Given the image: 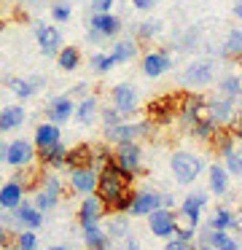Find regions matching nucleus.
Segmentation results:
<instances>
[{
  "mask_svg": "<svg viewBox=\"0 0 242 250\" xmlns=\"http://www.w3.org/2000/svg\"><path fill=\"white\" fill-rule=\"evenodd\" d=\"M134 178H137V175L121 169L116 162L105 164V167L100 169V180H97V194L94 196H100V202L108 207V212H110L113 205H116L127 191H132Z\"/></svg>",
  "mask_w": 242,
  "mask_h": 250,
  "instance_id": "1",
  "label": "nucleus"
},
{
  "mask_svg": "<svg viewBox=\"0 0 242 250\" xmlns=\"http://www.w3.org/2000/svg\"><path fill=\"white\" fill-rule=\"evenodd\" d=\"M207 116V97L199 92H183L177 94V124L191 132L199 121Z\"/></svg>",
  "mask_w": 242,
  "mask_h": 250,
  "instance_id": "2",
  "label": "nucleus"
},
{
  "mask_svg": "<svg viewBox=\"0 0 242 250\" xmlns=\"http://www.w3.org/2000/svg\"><path fill=\"white\" fill-rule=\"evenodd\" d=\"M170 169H172V178L180 186H191L204 172V162L194 151H175L170 159Z\"/></svg>",
  "mask_w": 242,
  "mask_h": 250,
  "instance_id": "3",
  "label": "nucleus"
},
{
  "mask_svg": "<svg viewBox=\"0 0 242 250\" xmlns=\"http://www.w3.org/2000/svg\"><path fill=\"white\" fill-rule=\"evenodd\" d=\"M207 202H210L207 191H191V194H186V199L180 202V210H177V226L199 229L202 210L207 207Z\"/></svg>",
  "mask_w": 242,
  "mask_h": 250,
  "instance_id": "4",
  "label": "nucleus"
},
{
  "mask_svg": "<svg viewBox=\"0 0 242 250\" xmlns=\"http://www.w3.org/2000/svg\"><path fill=\"white\" fill-rule=\"evenodd\" d=\"M145 119L154 126H170L177 121V94H161V97H154L145 108Z\"/></svg>",
  "mask_w": 242,
  "mask_h": 250,
  "instance_id": "5",
  "label": "nucleus"
},
{
  "mask_svg": "<svg viewBox=\"0 0 242 250\" xmlns=\"http://www.w3.org/2000/svg\"><path fill=\"white\" fill-rule=\"evenodd\" d=\"M207 116L220 126V129H234V126L240 124V108H237V103L220 97V94L207 97Z\"/></svg>",
  "mask_w": 242,
  "mask_h": 250,
  "instance_id": "6",
  "label": "nucleus"
},
{
  "mask_svg": "<svg viewBox=\"0 0 242 250\" xmlns=\"http://www.w3.org/2000/svg\"><path fill=\"white\" fill-rule=\"evenodd\" d=\"M124 30V22L116 14H91L89 19V41L91 43H100L105 38H116Z\"/></svg>",
  "mask_w": 242,
  "mask_h": 250,
  "instance_id": "7",
  "label": "nucleus"
},
{
  "mask_svg": "<svg viewBox=\"0 0 242 250\" xmlns=\"http://www.w3.org/2000/svg\"><path fill=\"white\" fill-rule=\"evenodd\" d=\"M110 105L118 110V113L127 119V116H132V113H137V108H140V94H137V89L132 86V83H116V86L110 89Z\"/></svg>",
  "mask_w": 242,
  "mask_h": 250,
  "instance_id": "8",
  "label": "nucleus"
},
{
  "mask_svg": "<svg viewBox=\"0 0 242 250\" xmlns=\"http://www.w3.org/2000/svg\"><path fill=\"white\" fill-rule=\"evenodd\" d=\"M97 180H100V172L94 167H78V169H70L67 188L86 199V196L97 194Z\"/></svg>",
  "mask_w": 242,
  "mask_h": 250,
  "instance_id": "9",
  "label": "nucleus"
},
{
  "mask_svg": "<svg viewBox=\"0 0 242 250\" xmlns=\"http://www.w3.org/2000/svg\"><path fill=\"white\" fill-rule=\"evenodd\" d=\"M113 162L121 169L132 175H140L143 169V146L140 143H121V146H113Z\"/></svg>",
  "mask_w": 242,
  "mask_h": 250,
  "instance_id": "10",
  "label": "nucleus"
},
{
  "mask_svg": "<svg viewBox=\"0 0 242 250\" xmlns=\"http://www.w3.org/2000/svg\"><path fill=\"white\" fill-rule=\"evenodd\" d=\"M35 41H38V49H41L46 57H57L59 51L65 49V43H62V33H59L57 24L35 22Z\"/></svg>",
  "mask_w": 242,
  "mask_h": 250,
  "instance_id": "11",
  "label": "nucleus"
},
{
  "mask_svg": "<svg viewBox=\"0 0 242 250\" xmlns=\"http://www.w3.org/2000/svg\"><path fill=\"white\" fill-rule=\"evenodd\" d=\"M148 229H151V234L154 237H159V239H175V234H177V212L175 210H156L154 215H148Z\"/></svg>",
  "mask_w": 242,
  "mask_h": 250,
  "instance_id": "12",
  "label": "nucleus"
},
{
  "mask_svg": "<svg viewBox=\"0 0 242 250\" xmlns=\"http://www.w3.org/2000/svg\"><path fill=\"white\" fill-rule=\"evenodd\" d=\"M215 78V62L213 60H197L180 73V83L186 86H207Z\"/></svg>",
  "mask_w": 242,
  "mask_h": 250,
  "instance_id": "13",
  "label": "nucleus"
},
{
  "mask_svg": "<svg viewBox=\"0 0 242 250\" xmlns=\"http://www.w3.org/2000/svg\"><path fill=\"white\" fill-rule=\"evenodd\" d=\"M43 110H46V121H48V124L62 126V124H67V121L75 116V100H70L67 94H57V97L48 100V105Z\"/></svg>",
  "mask_w": 242,
  "mask_h": 250,
  "instance_id": "14",
  "label": "nucleus"
},
{
  "mask_svg": "<svg viewBox=\"0 0 242 250\" xmlns=\"http://www.w3.org/2000/svg\"><path fill=\"white\" fill-rule=\"evenodd\" d=\"M108 215V207L100 202V196H86L78 205V226L89 229V226H102V218Z\"/></svg>",
  "mask_w": 242,
  "mask_h": 250,
  "instance_id": "15",
  "label": "nucleus"
},
{
  "mask_svg": "<svg viewBox=\"0 0 242 250\" xmlns=\"http://www.w3.org/2000/svg\"><path fill=\"white\" fill-rule=\"evenodd\" d=\"M170 67H172V57H170V51H164V49L145 51L143 60H140V70L148 78H161Z\"/></svg>",
  "mask_w": 242,
  "mask_h": 250,
  "instance_id": "16",
  "label": "nucleus"
},
{
  "mask_svg": "<svg viewBox=\"0 0 242 250\" xmlns=\"http://www.w3.org/2000/svg\"><path fill=\"white\" fill-rule=\"evenodd\" d=\"M35 146H32V140H24V137H16V140L8 143V159H5V164L14 169H24L32 164V159H35Z\"/></svg>",
  "mask_w": 242,
  "mask_h": 250,
  "instance_id": "17",
  "label": "nucleus"
},
{
  "mask_svg": "<svg viewBox=\"0 0 242 250\" xmlns=\"http://www.w3.org/2000/svg\"><path fill=\"white\" fill-rule=\"evenodd\" d=\"M156 210H161V194L159 191H154V188H137L134 191V202H132L129 215L148 218V215H154Z\"/></svg>",
  "mask_w": 242,
  "mask_h": 250,
  "instance_id": "18",
  "label": "nucleus"
},
{
  "mask_svg": "<svg viewBox=\"0 0 242 250\" xmlns=\"http://www.w3.org/2000/svg\"><path fill=\"white\" fill-rule=\"evenodd\" d=\"M199 248H213V250H242L240 242H237V237H231V234H226V231H213V229H207V226L199 231Z\"/></svg>",
  "mask_w": 242,
  "mask_h": 250,
  "instance_id": "19",
  "label": "nucleus"
},
{
  "mask_svg": "<svg viewBox=\"0 0 242 250\" xmlns=\"http://www.w3.org/2000/svg\"><path fill=\"white\" fill-rule=\"evenodd\" d=\"M102 135H105L108 146H121V143H137L140 140V129L132 121H124V124L113 126V129H102Z\"/></svg>",
  "mask_w": 242,
  "mask_h": 250,
  "instance_id": "20",
  "label": "nucleus"
},
{
  "mask_svg": "<svg viewBox=\"0 0 242 250\" xmlns=\"http://www.w3.org/2000/svg\"><path fill=\"white\" fill-rule=\"evenodd\" d=\"M38 159H41L43 169H67V146L65 143H57V146L46 148V151H38Z\"/></svg>",
  "mask_w": 242,
  "mask_h": 250,
  "instance_id": "21",
  "label": "nucleus"
},
{
  "mask_svg": "<svg viewBox=\"0 0 242 250\" xmlns=\"http://www.w3.org/2000/svg\"><path fill=\"white\" fill-rule=\"evenodd\" d=\"M24 194L27 191L22 188L16 180H5L3 186H0V207L8 212H16L22 207V202H24Z\"/></svg>",
  "mask_w": 242,
  "mask_h": 250,
  "instance_id": "22",
  "label": "nucleus"
},
{
  "mask_svg": "<svg viewBox=\"0 0 242 250\" xmlns=\"http://www.w3.org/2000/svg\"><path fill=\"white\" fill-rule=\"evenodd\" d=\"M100 97H97V94H89V97H84V100H78V103H75V116L73 119L78 121L81 126H91L94 124V119L97 116H100Z\"/></svg>",
  "mask_w": 242,
  "mask_h": 250,
  "instance_id": "23",
  "label": "nucleus"
},
{
  "mask_svg": "<svg viewBox=\"0 0 242 250\" xmlns=\"http://www.w3.org/2000/svg\"><path fill=\"white\" fill-rule=\"evenodd\" d=\"M57 143H62V129L57 124H48V121L35 124V140H32L35 151H46V148L57 146Z\"/></svg>",
  "mask_w": 242,
  "mask_h": 250,
  "instance_id": "24",
  "label": "nucleus"
},
{
  "mask_svg": "<svg viewBox=\"0 0 242 250\" xmlns=\"http://www.w3.org/2000/svg\"><path fill=\"white\" fill-rule=\"evenodd\" d=\"M229 178L231 175L226 172L223 164H210L207 167V188H210V194H215V196L229 194Z\"/></svg>",
  "mask_w": 242,
  "mask_h": 250,
  "instance_id": "25",
  "label": "nucleus"
},
{
  "mask_svg": "<svg viewBox=\"0 0 242 250\" xmlns=\"http://www.w3.org/2000/svg\"><path fill=\"white\" fill-rule=\"evenodd\" d=\"M207 229L231 234V231H237V229H240V218H237V212L229 210V207H218V210H215V215L207 221Z\"/></svg>",
  "mask_w": 242,
  "mask_h": 250,
  "instance_id": "26",
  "label": "nucleus"
},
{
  "mask_svg": "<svg viewBox=\"0 0 242 250\" xmlns=\"http://www.w3.org/2000/svg\"><path fill=\"white\" fill-rule=\"evenodd\" d=\"M218 94L226 100H231V103L242 100V78L237 76V73H223V76L218 78Z\"/></svg>",
  "mask_w": 242,
  "mask_h": 250,
  "instance_id": "27",
  "label": "nucleus"
},
{
  "mask_svg": "<svg viewBox=\"0 0 242 250\" xmlns=\"http://www.w3.org/2000/svg\"><path fill=\"white\" fill-rule=\"evenodd\" d=\"M27 113L22 105H5L3 110H0V132H14L19 129L22 124H24Z\"/></svg>",
  "mask_w": 242,
  "mask_h": 250,
  "instance_id": "28",
  "label": "nucleus"
},
{
  "mask_svg": "<svg viewBox=\"0 0 242 250\" xmlns=\"http://www.w3.org/2000/svg\"><path fill=\"white\" fill-rule=\"evenodd\" d=\"M14 215H16V221L24 226V231H35V229L43 223V212L38 210L32 202H22V207L14 212Z\"/></svg>",
  "mask_w": 242,
  "mask_h": 250,
  "instance_id": "29",
  "label": "nucleus"
},
{
  "mask_svg": "<svg viewBox=\"0 0 242 250\" xmlns=\"http://www.w3.org/2000/svg\"><path fill=\"white\" fill-rule=\"evenodd\" d=\"M8 86L19 100H30V97H35L38 89L43 86V78L41 76H35V78H11Z\"/></svg>",
  "mask_w": 242,
  "mask_h": 250,
  "instance_id": "30",
  "label": "nucleus"
},
{
  "mask_svg": "<svg viewBox=\"0 0 242 250\" xmlns=\"http://www.w3.org/2000/svg\"><path fill=\"white\" fill-rule=\"evenodd\" d=\"M210 148H213L220 159H226L229 153H234L237 151V135H234V129H218V135L210 140Z\"/></svg>",
  "mask_w": 242,
  "mask_h": 250,
  "instance_id": "31",
  "label": "nucleus"
},
{
  "mask_svg": "<svg viewBox=\"0 0 242 250\" xmlns=\"http://www.w3.org/2000/svg\"><path fill=\"white\" fill-rule=\"evenodd\" d=\"M220 57H226V60H237L242 65V27L229 30L223 46H220Z\"/></svg>",
  "mask_w": 242,
  "mask_h": 250,
  "instance_id": "32",
  "label": "nucleus"
},
{
  "mask_svg": "<svg viewBox=\"0 0 242 250\" xmlns=\"http://www.w3.org/2000/svg\"><path fill=\"white\" fill-rule=\"evenodd\" d=\"M78 167H91V143H78L67 148V172Z\"/></svg>",
  "mask_w": 242,
  "mask_h": 250,
  "instance_id": "33",
  "label": "nucleus"
},
{
  "mask_svg": "<svg viewBox=\"0 0 242 250\" xmlns=\"http://www.w3.org/2000/svg\"><path fill=\"white\" fill-rule=\"evenodd\" d=\"M84 231V245L86 250H108L110 248V237L102 226H89V229H81Z\"/></svg>",
  "mask_w": 242,
  "mask_h": 250,
  "instance_id": "34",
  "label": "nucleus"
},
{
  "mask_svg": "<svg viewBox=\"0 0 242 250\" xmlns=\"http://www.w3.org/2000/svg\"><path fill=\"white\" fill-rule=\"evenodd\" d=\"M57 65H59V70L73 73L75 67L81 65V49L78 46H65V49L57 54Z\"/></svg>",
  "mask_w": 242,
  "mask_h": 250,
  "instance_id": "35",
  "label": "nucleus"
},
{
  "mask_svg": "<svg viewBox=\"0 0 242 250\" xmlns=\"http://www.w3.org/2000/svg\"><path fill=\"white\" fill-rule=\"evenodd\" d=\"M110 54L116 57L118 65H121V62H129L134 54H137V41H134V38H118L116 43H113Z\"/></svg>",
  "mask_w": 242,
  "mask_h": 250,
  "instance_id": "36",
  "label": "nucleus"
},
{
  "mask_svg": "<svg viewBox=\"0 0 242 250\" xmlns=\"http://www.w3.org/2000/svg\"><path fill=\"white\" fill-rule=\"evenodd\" d=\"M110 162H113V146H108V143H94V146H91V167L100 172V169Z\"/></svg>",
  "mask_w": 242,
  "mask_h": 250,
  "instance_id": "37",
  "label": "nucleus"
},
{
  "mask_svg": "<svg viewBox=\"0 0 242 250\" xmlns=\"http://www.w3.org/2000/svg\"><path fill=\"white\" fill-rule=\"evenodd\" d=\"M105 231H108V237H110V242L113 239H127L129 237V218L127 215H113L110 221H108Z\"/></svg>",
  "mask_w": 242,
  "mask_h": 250,
  "instance_id": "38",
  "label": "nucleus"
},
{
  "mask_svg": "<svg viewBox=\"0 0 242 250\" xmlns=\"http://www.w3.org/2000/svg\"><path fill=\"white\" fill-rule=\"evenodd\" d=\"M218 129H220V126L215 124V121L210 119V116H204V119L199 121V124L194 126V129H191V135L197 137V140H202V143H210L215 135H218Z\"/></svg>",
  "mask_w": 242,
  "mask_h": 250,
  "instance_id": "39",
  "label": "nucleus"
},
{
  "mask_svg": "<svg viewBox=\"0 0 242 250\" xmlns=\"http://www.w3.org/2000/svg\"><path fill=\"white\" fill-rule=\"evenodd\" d=\"M161 30H164L161 19H145V22H140L137 27H134V35H137L140 41H154L156 35H161Z\"/></svg>",
  "mask_w": 242,
  "mask_h": 250,
  "instance_id": "40",
  "label": "nucleus"
},
{
  "mask_svg": "<svg viewBox=\"0 0 242 250\" xmlns=\"http://www.w3.org/2000/svg\"><path fill=\"white\" fill-rule=\"evenodd\" d=\"M59 196H62V194H54V191L38 188V191H35V199H32V205H35L41 212H51L54 207L59 205Z\"/></svg>",
  "mask_w": 242,
  "mask_h": 250,
  "instance_id": "41",
  "label": "nucleus"
},
{
  "mask_svg": "<svg viewBox=\"0 0 242 250\" xmlns=\"http://www.w3.org/2000/svg\"><path fill=\"white\" fill-rule=\"evenodd\" d=\"M116 65H118L116 57H113V54H102V51H100V54H91V60H89V67L97 73V76H105V73H110Z\"/></svg>",
  "mask_w": 242,
  "mask_h": 250,
  "instance_id": "42",
  "label": "nucleus"
},
{
  "mask_svg": "<svg viewBox=\"0 0 242 250\" xmlns=\"http://www.w3.org/2000/svg\"><path fill=\"white\" fill-rule=\"evenodd\" d=\"M199 35H202V27L199 24H194V27H188L186 33L177 38V43H175V49H180V51H191L194 46H197V41H199Z\"/></svg>",
  "mask_w": 242,
  "mask_h": 250,
  "instance_id": "43",
  "label": "nucleus"
},
{
  "mask_svg": "<svg viewBox=\"0 0 242 250\" xmlns=\"http://www.w3.org/2000/svg\"><path fill=\"white\" fill-rule=\"evenodd\" d=\"M100 121H102V126H105V129H113V126L124 124L127 119H124V116L113 108V105H108V108H100Z\"/></svg>",
  "mask_w": 242,
  "mask_h": 250,
  "instance_id": "44",
  "label": "nucleus"
},
{
  "mask_svg": "<svg viewBox=\"0 0 242 250\" xmlns=\"http://www.w3.org/2000/svg\"><path fill=\"white\" fill-rule=\"evenodd\" d=\"M73 17V6H70L67 0H54L51 3V19L54 22H70Z\"/></svg>",
  "mask_w": 242,
  "mask_h": 250,
  "instance_id": "45",
  "label": "nucleus"
},
{
  "mask_svg": "<svg viewBox=\"0 0 242 250\" xmlns=\"http://www.w3.org/2000/svg\"><path fill=\"white\" fill-rule=\"evenodd\" d=\"M41 188H46V191H54V194H62V178H59L57 172H51V169H43V175H41Z\"/></svg>",
  "mask_w": 242,
  "mask_h": 250,
  "instance_id": "46",
  "label": "nucleus"
},
{
  "mask_svg": "<svg viewBox=\"0 0 242 250\" xmlns=\"http://www.w3.org/2000/svg\"><path fill=\"white\" fill-rule=\"evenodd\" d=\"M223 167H226V172H229V175H237V178H240V175H242V151H240V148L223 159Z\"/></svg>",
  "mask_w": 242,
  "mask_h": 250,
  "instance_id": "47",
  "label": "nucleus"
},
{
  "mask_svg": "<svg viewBox=\"0 0 242 250\" xmlns=\"http://www.w3.org/2000/svg\"><path fill=\"white\" fill-rule=\"evenodd\" d=\"M16 248L19 250H38V237H35V231H19L16 234Z\"/></svg>",
  "mask_w": 242,
  "mask_h": 250,
  "instance_id": "48",
  "label": "nucleus"
},
{
  "mask_svg": "<svg viewBox=\"0 0 242 250\" xmlns=\"http://www.w3.org/2000/svg\"><path fill=\"white\" fill-rule=\"evenodd\" d=\"M67 97H70V100H75V97H78V100L89 97V83H84V81H81V83H75V86L70 89V94H67Z\"/></svg>",
  "mask_w": 242,
  "mask_h": 250,
  "instance_id": "49",
  "label": "nucleus"
},
{
  "mask_svg": "<svg viewBox=\"0 0 242 250\" xmlns=\"http://www.w3.org/2000/svg\"><path fill=\"white\" fill-rule=\"evenodd\" d=\"M113 0H91V11L94 14H110Z\"/></svg>",
  "mask_w": 242,
  "mask_h": 250,
  "instance_id": "50",
  "label": "nucleus"
},
{
  "mask_svg": "<svg viewBox=\"0 0 242 250\" xmlns=\"http://www.w3.org/2000/svg\"><path fill=\"white\" fill-rule=\"evenodd\" d=\"M194 237H197V229H188V226H177V234H175V239H180V242H191Z\"/></svg>",
  "mask_w": 242,
  "mask_h": 250,
  "instance_id": "51",
  "label": "nucleus"
},
{
  "mask_svg": "<svg viewBox=\"0 0 242 250\" xmlns=\"http://www.w3.org/2000/svg\"><path fill=\"white\" fill-rule=\"evenodd\" d=\"M164 250H197L191 242H180V239H170V242L164 245Z\"/></svg>",
  "mask_w": 242,
  "mask_h": 250,
  "instance_id": "52",
  "label": "nucleus"
},
{
  "mask_svg": "<svg viewBox=\"0 0 242 250\" xmlns=\"http://www.w3.org/2000/svg\"><path fill=\"white\" fill-rule=\"evenodd\" d=\"M129 3H132V8H137V11H151L159 0H129Z\"/></svg>",
  "mask_w": 242,
  "mask_h": 250,
  "instance_id": "53",
  "label": "nucleus"
},
{
  "mask_svg": "<svg viewBox=\"0 0 242 250\" xmlns=\"http://www.w3.org/2000/svg\"><path fill=\"white\" fill-rule=\"evenodd\" d=\"M124 250H143V248H140V242L134 237H127L124 239Z\"/></svg>",
  "mask_w": 242,
  "mask_h": 250,
  "instance_id": "54",
  "label": "nucleus"
},
{
  "mask_svg": "<svg viewBox=\"0 0 242 250\" xmlns=\"http://www.w3.org/2000/svg\"><path fill=\"white\" fill-rule=\"evenodd\" d=\"M161 207H164V210H172V207H175V199H172V194H161Z\"/></svg>",
  "mask_w": 242,
  "mask_h": 250,
  "instance_id": "55",
  "label": "nucleus"
},
{
  "mask_svg": "<svg viewBox=\"0 0 242 250\" xmlns=\"http://www.w3.org/2000/svg\"><path fill=\"white\" fill-rule=\"evenodd\" d=\"M5 159H8V143L0 140V164H5Z\"/></svg>",
  "mask_w": 242,
  "mask_h": 250,
  "instance_id": "56",
  "label": "nucleus"
},
{
  "mask_svg": "<svg viewBox=\"0 0 242 250\" xmlns=\"http://www.w3.org/2000/svg\"><path fill=\"white\" fill-rule=\"evenodd\" d=\"M234 17L242 22V0H234Z\"/></svg>",
  "mask_w": 242,
  "mask_h": 250,
  "instance_id": "57",
  "label": "nucleus"
},
{
  "mask_svg": "<svg viewBox=\"0 0 242 250\" xmlns=\"http://www.w3.org/2000/svg\"><path fill=\"white\" fill-rule=\"evenodd\" d=\"M234 135H237V140H242V121L234 126Z\"/></svg>",
  "mask_w": 242,
  "mask_h": 250,
  "instance_id": "58",
  "label": "nucleus"
},
{
  "mask_svg": "<svg viewBox=\"0 0 242 250\" xmlns=\"http://www.w3.org/2000/svg\"><path fill=\"white\" fill-rule=\"evenodd\" d=\"M48 250H67L65 245H54V248H48Z\"/></svg>",
  "mask_w": 242,
  "mask_h": 250,
  "instance_id": "59",
  "label": "nucleus"
},
{
  "mask_svg": "<svg viewBox=\"0 0 242 250\" xmlns=\"http://www.w3.org/2000/svg\"><path fill=\"white\" fill-rule=\"evenodd\" d=\"M237 108H240V121H242V100H240V103H237Z\"/></svg>",
  "mask_w": 242,
  "mask_h": 250,
  "instance_id": "60",
  "label": "nucleus"
},
{
  "mask_svg": "<svg viewBox=\"0 0 242 250\" xmlns=\"http://www.w3.org/2000/svg\"><path fill=\"white\" fill-rule=\"evenodd\" d=\"M5 250H19V248H16V245H11V248H5Z\"/></svg>",
  "mask_w": 242,
  "mask_h": 250,
  "instance_id": "61",
  "label": "nucleus"
},
{
  "mask_svg": "<svg viewBox=\"0 0 242 250\" xmlns=\"http://www.w3.org/2000/svg\"><path fill=\"white\" fill-rule=\"evenodd\" d=\"M199 250H213V248H199Z\"/></svg>",
  "mask_w": 242,
  "mask_h": 250,
  "instance_id": "62",
  "label": "nucleus"
},
{
  "mask_svg": "<svg viewBox=\"0 0 242 250\" xmlns=\"http://www.w3.org/2000/svg\"><path fill=\"white\" fill-rule=\"evenodd\" d=\"M108 250H116V248H108Z\"/></svg>",
  "mask_w": 242,
  "mask_h": 250,
  "instance_id": "63",
  "label": "nucleus"
}]
</instances>
